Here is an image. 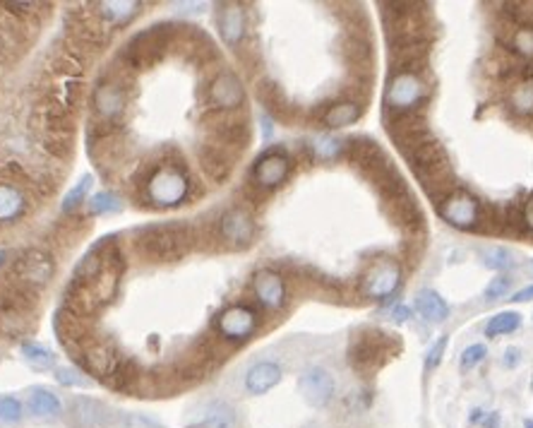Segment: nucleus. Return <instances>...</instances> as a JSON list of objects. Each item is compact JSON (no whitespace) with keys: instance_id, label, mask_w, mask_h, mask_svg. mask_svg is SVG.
I'll return each instance as SVG.
<instances>
[{"instance_id":"nucleus-13","label":"nucleus","mask_w":533,"mask_h":428,"mask_svg":"<svg viewBox=\"0 0 533 428\" xmlns=\"http://www.w3.org/2000/svg\"><path fill=\"white\" fill-rule=\"evenodd\" d=\"M291 156L284 149H267L250 171V183L260 191H274L291 176Z\"/></svg>"},{"instance_id":"nucleus-54","label":"nucleus","mask_w":533,"mask_h":428,"mask_svg":"<svg viewBox=\"0 0 533 428\" xmlns=\"http://www.w3.org/2000/svg\"><path fill=\"white\" fill-rule=\"evenodd\" d=\"M392 317H395V323H406L411 317V308H406V306H396V308L392 310Z\"/></svg>"},{"instance_id":"nucleus-45","label":"nucleus","mask_w":533,"mask_h":428,"mask_svg":"<svg viewBox=\"0 0 533 428\" xmlns=\"http://www.w3.org/2000/svg\"><path fill=\"white\" fill-rule=\"evenodd\" d=\"M485 356H488V347H485V344H471V347H466L464 352H461L459 369L461 370L475 369Z\"/></svg>"},{"instance_id":"nucleus-38","label":"nucleus","mask_w":533,"mask_h":428,"mask_svg":"<svg viewBox=\"0 0 533 428\" xmlns=\"http://www.w3.org/2000/svg\"><path fill=\"white\" fill-rule=\"evenodd\" d=\"M123 210V202L113 191H102L92 195L87 202L89 217H106V214H116Z\"/></svg>"},{"instance_id":"nucleus-21","label":"nucleus","mask_w":533,"mask_h":428,"mask_svg":"<svg viewBox=\"0 0 533 428\" xmlns=\"http://www.w3.org/2000/svg\"><path fill=\"white\" fill-rule=\"evenodd\" d=\"M30 212V198L24 188L10 181H0V227H13Z\"/></svg>"},{"instance_id":"nucleus-37","label":"nucleus","mask_w":533,"mask_h":428,"mask_svg":"<svg viewBox=\"0 0 533 428\" xmlns=\"http://www.w3.org/2000/svg\"><path fill=\"white\" fill-rule=\"evenodd\" d=\"M84 56L77 49H66L60 51L56 58H53V70L63 77H77V75L84 73Z\"/></svg>"},{"instance_id":"nucleus-8","label":"nucleus","mask_w":533,"mask_h":428,"mask_svg":"<svg viewBox=\"0 0 533 428\" xmlns=\"http://www.w3.org/2000/svg\"><path fill=\"white\" fill-rule=\"evenodd\" d=\"M245 99H248L245 85H243L241 75L234 70H219L207 85V103L217 113L241 111L245 106Z\"/></svg>"},{"instance_id":"nucleus-29","label":"nucleus","mask_w":533,"mask_h":428,"mask_svg":"<svg viewBox=\"0 0 533 428\" xmlns=\"http://www.w3.org/2000/svg\"><path fill=\"white\" fill-rule=\"evenodd\" d=\"M30 327V317L22 310V303H0V334L5 337H22Z\"/></svg>"},{"instance_id":"nucleus-16","label":"nucleus","mask_w":533,"mask_h":428,"mask_svg":"<svg viewBox=\"0 0 533 428\" xmlns=\"http://www.w3.org/2000/svg\"><path fill=\"white\" fill-rule=\"evenodd\" d=\"M75 361L80 363L87 376L102 378L106 383L111 373L116 370L118 363H120V356H118L116 347L109 344V342H87L80 354L75 356Z\"/></svg>"},{"instance_id":"nucleus-53","label":"nucleus","mask_w":533,"mask_h":428,"mask_svg":"<svg viewBox=\"0 0 533 428\" xmlns=\"http://www.w3.org/2000/svg\"><path fill=\"white\" fill-rule=\"evenodd\" d=\"M519 361H521V352L514 347H510L507 352H504V366L507 369H514V366H519Z\"/></svg>"},{"instance_id":"nucleus-3","label":"nucleus","mask_w":533,"mask_h":428,"mask_svg":"<svg viewBox=\"0 0 533 428\" xmlns=\"http://www.w3.org/2000/svg\"><path fill=\"white\" fill-rule=\"evenodd\" d=\"M396 349L399 344L392 334L368 327V330L353 334L349 344V363L359 373H370V370L380 369L389 356L396 354Z\"/></svg>"},{"instance_id":"nucleus-19","label":"nucleus","mask_w":533,"mask_h":428,"mask_svg":"<svg viewBox=\"0 0 533 428\" xmlns=\"http://www.w3.org/2000/svg\"><path fill=\"white\" fill-rule=\"evenodd\" d=\"M217 30L221 41L231 49L243 44L248 34V13L241 3H219L217 5Z\"/></svg>"},{"instance_id":"nucleus-14","label":"nucleus","mask_w":533,"mask_h":428,"mask_svg":"<svg viewBox=\"0 0 533 428\" xmlns=\"http://www.w3.org/2000/svg\"><path fill=\"white\" fill-rule=\"evenodd\" d=\"M257 234L255 219L245 207H231L219 217V238L231 248H248Z\"/></svg>"},{"instance_id":"nucleus-33","label":"nucleus","mask_w":533,"mask_h":428,"mask_svg":"<svg viewBox=\"0 0 533 428\" xmlns=\"http://www.w3.org/2000/svg\"><path fill=\"white\" fill-rule=\"evenodd\" d=\"M22 356L24 361L30 363L31 369L39 370V373H46V370L56 369V354H53L51 349L44 347V344H39V342H22Z\"/></svg>"},{"instance_id":"nucleus-44","label":"nucleus","mask_w":533,"mask_h":428,"mask_svg":"<svg viewBox=\"0 0 533 428\" xmlns=\"http://www.w3.org/2000/svg\"><path fill=\"white\" fill-rule=\"evenodd\" d=\"M56 380H58L63 388H89V385H92L87 373L73 369V366H60V369H56Z\"/></svg>"},{"instance_id":"nucleus-36","label":"nucleus","mask_w":533,"mask_h":428,"mask_svg":"<svg viewBox=\"0 0 533 428\" xmlns=\"http://www.w3.org/2000/svg\"><path fill=\"white\" fill-rule=\"evenodd\" d=\"M521 327V316H519L517 310H502V313H495V316L490 317L488 325H485V337L490 340H495L500 334H510L514 330Z\"/></svg>"},{"instance_id":"nucleus-46","label":"nucleus","mask_w":533,"mask_h":428,"mask_svg":"<svg viewBox=\"0 0 533 428\" xmlns=\"http://www.w3.org/2000/svg\"><path fill=\"white\" fill-rule=\"evenodd\" d=\"M510 289H511L510 274H497L495 280H490V284L485 287L483 296H485V301H497V299H502Z\"/></svg>"},{"instance_id":"nucleus-57","label":"nucleus","mask_w":533,"mask_h":428,"mask_svg":"<svg viewBox=\"0 0 533 428\" xmlns=\"http://www.w3.org/2000/svg\"><path fill=\"white\" fill-rule=\"evenodd\" d=\"M8 263V251H0V267Z\"/></svg>"},{"instance_id":"nucleus-47","label":"nucleus","mask_w":533,"mask_h":428,"mask_svg":"<svg viewBox=\"0 0 533 428\" xmlns=\"http://www.w3.org/2000/svg\"><path fill=\"white\" fill-rule=\"evenodd\" d=\"M504 8H510V15L519 27H533V3H507Z\"/></svg>"},{"instance_id":"nucleus-31","label":"nucleus","mask_w":533,"mask_h":428,"mask_svg":"<svg viewBox=\"0 0 533 428\" xmlns=\"http://www.w3.org/2000/svg\"><path fill=\"white\" fill-rule=\"evenodd\" d=\"M103 267H106V258H103V245L99 244L94 245V248H89V251L82 255V260L77 263V267H75L73 280L92 287V284L102 277Z\"/></svg>"},{"instance_id":"nucleus-27","label":"nucleus","mask_w":533,"mask_h":428,"mask_svg":"<svg viewBox=\"0 0 533 428\" xmlns=\"http://www.w3.org/2000/svg\"><path fill=\"white\" fill-rule=\"evenodd\" d=\"M200 164H202V171L207 174L209 181H227L228 174H231V156L227 155V149L221 145H205L200 149Z\"/></svg>"},{"instance_id":"nucleus-48","label":"nucleus","mask_w":533,"mask_h":428,"mask_svg":"<svg viewBox=\"0 0 533 428\" xmlns=\"http://www.w3.org/2000/svg\"><path fill=\"white\" fill-rule=\"evenodd\" d=\"M346 56H349L353 63H368L370 58V46L366 41H360V39H351L349 49H346Z\"/></svg>"},{"instance_id":"nucleus-40","label":"nucleus","mask_w":533,"mask_h":428,"mask_svg":"<svg viewBox=\"0 0 533 428\" xmlns=\"http://www.w3.org/2000/svg\"><path fill=\"white\" fill-rule=\"evenodd\" d=\"M483 265L495 270V272H507V270L517 265V258H514V253L510 248L497 245V248H490V251L483 253Z\"/></svg>"},{"instance_id":"nucleus-11","label":"nucleus","mask_w":533,"mask_h":428,"mask_svg":"<svg viewBox=\"0 0 533 428\" xmlns=\"http://www.w3.org/2000/svg\"><path fill=\"white\" fill-rule=\"evenodd\" d=\"M13 272L24 289L46 287L56 274V260L44 248H30L15 260Z\"/></svg>"},{"instance_id":"nucleus-41","label":"nucleus","mask_w":533,"mask_h":428,"mask_svg":"<svg viewBox=\"0 0 533 428\" xmlns=\"http://www.w3.org/2000/svg\"><path fill=\"white\" fill-rule=\"evenodd\" d=\"M24 416V405L13 395L0 397V426H15Z\"/></svg>"},{"instance_id":"nucleus-9","label":"nucleus","mask_w":533,"mask_h":428,"mask_svg":"<svg viewBox=\"0 0 533 428\" xmlns=\"http://www.w3.org/2000/svg\"><path fill=\"white\" fill-rule=\"evenodd\" d=\"M402 284V267L392 258H378L360 277V291L373 301H387Z\"/></svg>"},{"instance_id":"nucleus-28","label":"nucleus","mask_w":533,"mask_h":428,"mask_svg":"<svg viewBox=\"0 0 533 428\" xmlns=\"http://www.w3.org/2000/svg\"><path fill=\"white\" fill-rule=\"evenodd\" d=\"M363 116V106L359 102H336L332 106H327V111L322 113V123L332 130H339V128L353 126L356 120H360Z\"/></svg>"},{"instance_id":"nucleus-2","label":"nucleus","mask_w":533,"mask_h":428,"mask_svg":"<svg viewBox=\"0 0 533 428\" xmlns=\"http://www.w3.org/2000/svg\"><path fill=\"white\" fill-rule=\"evenodd\" d=\"M145 195L154 207L161 210L183 205L191 195V176L185 171L183 159L156 164L145 181Z\"/></svg>"},{"instance_id":"nucleus-20","label":"nucleus","mask_w":533,"mask_h":428,"mask_svg":"<svg viewBox=\"0 0 533 428\" xmlns=\"http://www.w3.org/2000/svg\"><path fill=\"white\" fill-rule=\"evenodd\" d=\"M253 294L267 310H281L286 306V281L274 270H260L253 277Z\"/></svg>"},{"instance_id":"nucleus-60","label":"nucleus","mask_w":533,"mask_h":428,"mask_svg":"<svg viewBox=\"0 0 533 428\" xmlns=\"http://www.w3.org/2000/svg\"><path fill=\"white\" fill-rule=\"evenodd\" d=\"M531 270H533V263H531Z\"/></svg>"},{"instance_id":"nucleus-5","label":"nucleus","mask_w":533,"mask_h":428,"mask_svg":"<svg viewBox=\"0 0 533 428\" xmlns=\"http://www.w3.org/2000/svg\"><path fill=\"white\" fill-rule=\"evenodd\" d=\"M431 87L418 73L411 70H396L387 80L385 89V109L395 116L418 111V106L428 99Z\"/></svg>"},{"instance_id":"nucleus-7","label":"nucleus","mask_w":533,"mask_h":428,"mask_svg":"<svg viewBox=\"0 0 533 428\" xmlns=\"http://www.w3.org/2000/svg\"><path fill=\"white\" fill-rule=\"evenodd\" d=\"M171 34H173L171 24H161V27L156 24V27H149L142 34H138L130 44L125 46L123 60L128 63V67L139 70V67L152 66L154 60H159L171 44Z\"/></svg>"},{"instance_id":"nucleus-49","label":"nucleus","mask_w":533,"mask_h":428,"mask_svg":"<svg viewBox=\"0 0 533 428\" xmlns=\"http://www.w3.org/2000/svg\"><path fill=\"white\" fill-rule=\"evenodd\" d=\"M447 349V334L445 337H440L438 344L428 352V359H425V370H432L438 369L440 363H442V354H445Z\"/></svg>"},{"instance_id":"nucleus-52","label":"nucleus","mask_w":533,"mask_h":428,"mask_svg":"<svg viewBox=\"0 0 533 428\" xmlns=\"http://www.w3.org/2000/svg\"><path fill=\"white\" fill-rule=\"evenodd\" d=\"M510 301H514V303L533 301V284H529V287H524V289H519V291H514V294H511Z\"/></svg>"},{"instance_id":"nucleus-4","label":"nucleus","mask_w":533,"mask_h":428,"mask_svg":"<svg viewBox=\"0 0 533 428\" xmlns=\"http://www.w3.org/2000/svg\"><path fill=\"white\" fill-rule=\"evenodd\" d=\"M34 130L53 156H66L73 145V113L63 111L53 102L44 103L34 116Z\"/></svg>"},{"instance_id":"nucleus-35","label":"nucleus","mask_w":533,"mask_h":428,"mask_svg":"<svg viewBox=\"0 0 533 428\" xmlns=\"http://www.w3.org/2000/svg\"><path fill=\"white\" fill-rule=\"evenodd\" d=\"M510 109L521 119L533 116V80H521L517 87L510 92Z\"/></svg>"},{"instance_id":"nucleus-18","label":"nucleus","mask_w":533,"mask_h":428,"mask_svg":"<svg viewBox=\"0 0 533 428\" xmlns=\"http://www.w3.org/2000/svg\"><path fill=\"white\" fill-rule=\"evenodd\" d=\"M70 424L75 428H111L113 426V409L102 399L80 395L70 405Z\"/></svg>"},{"instance_id":"nucleus-43","label":"nucleus","mask_w":533,"mask_h":428,"mask_svg":"<svg viewBox=\"0 0 533 428\" xmlns=\"http://www.w3.org/2000/svg\"><path fill=\"white\" fill-rule=\"evenodd\" d=\"M22 39L20 30L13 22H0V58H8L10 53L20 51Z\"/></svg>"},{"instance_id":"nucleus-10","label":"nucleus","mask_w":533,"mask_h":428,"mask_svg":"<svg viewBox=\"0 0 533 428\" xmlns=\"http://www.w3.org/2000/svg\"><path fill=\"white\" fill-rule=\"evenodd\" d=\"M257 310L253 306H245V303H235V306H228L227 310H221L219 317L214 320V327L224 342H248L253 334L257 333Z\"/></svg>"},{"instance_id":"nucleus-34","label":"nucleus","mask_w":533,"mask_h":428,"mask_svg":"<svg viewBox=\"0 0 533 428\" xmlns=\"http://www.w3.org/2000/svg\"><path fill=\"white\" fill-rule=\"evenodd\" d=\"M92 185H94V176H92V174H84V176L67 191V195L63 198V202H60V212L73 214L77 212L84 202H89V191H92Z\"/></svg>"},{"instance_id":"nucleus-51","label":"nucleus","mask_w":533,"mask_h":428,"mask_svg":"<svg viewBox=\"0 0 533 428\" xmlns=\"http://www.w3.org/2000/svg\"><path fill=\"white\" fill-rule=\"evenodd\" d=\"M521 222L526 224V229L533 231V195L524 202V207H521Z\"/></svg>"},{"instance_id":"nucleus-30","label":"nucleus","mask_w":533,"mask_h":428,"mask_svg":"<svg viewBox=\"0 0 533 428\" xmlns=\"http://www.w3.org/2000/svg\"><path fill=\"white\" fill-rule=\"evenodd\" d=\"M416 308L428 323H442L449 317V303L435 289H421L418 291Z\"/></svg>"},{"instance_id":"nucleus-56","label":"nucleus","mask_w":533,"mask_h":428,"mask_svg":"<svg viewBox=\"0 0 533 428\" xmlns=\"http://www.w3.org/2000/svg\"><path fill=\"white\" fill-rule=\"evenodd\" d=\"M483 419H485V416H483V409H475V412L471 414V424H483Z\"/></svg>"},{"instance_id":"nucleus-50","label":"nucleus","mask_w":533,"mask_h":428,"mask_svg":"<svg viewBox=\"0 0 533 428\" xmlns=\"http://www.w3.org/2000/svg\"><path fill=\"white\" fill-rule=\"evenodd\" d=\"M3 8H5V13H13V15H31L41 5L39 3H3Z\"/></svg>"},{"instance_id":"nucleus-17","label":"nucleus","mask_w":533,"mask_h":428,"mask_svg":"<svg viewBox=\"0 0 533 428\" xmlns=\"http://www.w3.org/2000/svg\"><path fill=\"white\" fill-rule=\"evenodd\" d=\"M298 390L307 405L315 406V409H322V406H327L334 399L336 380L327 369L313 366V369L303 370V376L298 378Z\"/></svg>"},{"instance_id":"nucleus-12","label":"nucleus","mask_w":533,"mask_h":428,"mask_svg":"<svg viewBox=\"0 0 533 428\" xmlns=\"http://www.w3.org/2000/svg\"><path fill=\"white\" fill-rule=\"evenodd\" d=\"M438 214L442 222H447L454 229H474L481 222V205L478 200L466 191H457L447 195L442 202H438Z\"/></svg>"},{"instance_id":"nucleus-15","label":"nucleus","mask_w":533,"mask_h":428,"mask_svg":"<svg viewBox=\"0 0 533 428\" xmlns=\"http://www.w3.org/2000/svg\"><path fill=\"white\" fill-rule=\"evenodd\" d=\"M389 135L395 145L404 152V156L413 152L416 147H421L423 142L432 140L431 130H428V123H425L423 116H418V111L413 113H404V116H395V120L387 126Z\"/></svg>"},{"instance_id":"nucleus-25","label":"nucleus","mask_w":533,"mask_h":428,"mask_svg":"<svg viewBox=\"0 0 533 428\" xmlns=\"http://www.w3.org/2000/svg\"><path fill=\"white\" fill-rule=\"evenodd\" d=\"M185 428H241L238 426V416H235L234 406L227 402H212L205 409L195 414V419Z\"/></svg>"},{"instance_id":"nucleus-24","label":"nucleus","mask_w":533,"mask_h":428,"mask_svg":"<svg viewBox=\"0 0 533 428\" xmlns=\"http://www.w3.org/2000/svg\"><path fill=\"white\" fill-rule=\"evenodd\" d=\"M281 378H284V370L279 363L257 361L245 373V390H248V395H267L281 383Z\"/></svg>"},{"instance_id":"nucleus-42","label":"nucleus","mask_w":533,"mask_h":428,"mask_svg":"<svg viewBox=\"0 0 533 428\" xmlns=\"http://www.w3.org/2000/svg\"><path fill=\"white\" fill-rule=\"evenodd\" d=\"M510 46H511V51L517 53V56L531 60L533 58V27H517V30H511Z\"/></svg>"},{"instance_id":"nucleus-39","label":"nucleus","mask_w":533,"mask_h":428,"mask_svg":"<svg viewBox=\"0 0 533 428\" xmlns=\"http://www.w3.org/2000/svg\"><path fill=\"white\" fill-rule=\"evenodd\" d=\"M310 147H313V155L322 159V162H334L346 152L349 145L339 140V138H332V135H322V138H315Z\"/></svg>"},{"instance_id":"nucleus-22","label":"nucleus","mask_w":533,"mask_h":428,"mask_svg":"<svg viewBox=\"0 0 533 428\" xmlns=\"http://www.w3.org/2000/svg\"><path fill=\"white\" fill-rule=\"evenodd\" d=\"M94 8L99 22L111 31L135 20L142 10V3H138V0H106V3H96Z\"/></svg>"},{"instance_id":"nucleus-1","label":"nucleus","mask_w":533,"mask_h":428,"mask_svg":"<svg viewBox=\"0 0 533 428\" xmlns=\"http://www.w3.org/2000/svg\"><path fill=\"white\" fill-rule=\"evenodd\" d=\"M192 241H195V234L188 224H152V227H147L138 234V251L149 260L173 263V260L188 255Z\"/></svg>"},{"instance_id":"nucleus-58","label":"nucleus","mask_w":533,"mask_h":428,"mask_svg":"<svg viewBox=\"0 0 533 428\" xmlns=\"http://www.w3.org/2000/svg\"><path fill=\"white\" fill-rule=\"evenodd\" d=\"M524 428H533V419H526L524 421Z\"/></svg>"},{"instance_id":"nucleus-32","label":"nucleus","mask_w":533,"mask_h":428,"mask_svg":"<svg viewBox=\"0 0 533 428\" xmlns=\"http://www.w3.org/2000/svg\"><path fill=\"white\" fill-rule=\"evenodd\" d=\"M82 87H84V85L80 82V77H63V82L53 87L51 99H49V102H53L56 106H60L63 111L73 113L75 106H77V102H80Z\"/></svg>"},{"instance_id":"nucleus-55","label":"nucleus","mask_w":533,"mask_h":428,"mask_svg":"<svg viewBox=\"0 0 533 428\" xmlns=\"http://www.w3.org/2000/svg\"><path fill=\"white\" fill-rule=\"evenodd\" d=\"M483 428H500V414H488V416L483 419Z\"/></svg>"},{"instance_id":"nucleus-6","label":"nucleus","mask_w":533,"mask_h":428,"mask_svg":"<svg viewBox=\"0 0 533 428\" xmlns=\"http://www.w3.org/2000/svg\"><path fill=\"white\" fill-rule=\"evenodd\" d=\"M130 106V87L123 80H109L99 82L92 94V109L99 120V126L113 128L125 119Z\"/></svg>"},{"instance_id":"nucleus-23","label":"nucleus","mask_w":533,"mask_h":428,"mask_svg":"<svg viewBox=\"0 0 533 428\" xmlns=\"http://www.w3.org/2000/svg\"><path fill=\"white\" fill-rule=\"evenodd\" d=\"M346 155H349L351 164H356L368 178L373 176L375 171H380L382 166H387V156L382 152L373 140H366V138H359V140H351L349 147H346Z\"/></svg>"},{"instance_id":"nucleus-26","label":"nucleus","mask_w":533,"mask_h":428,"mask_svg":"<svg viewBox=\"0 0 533 428\" xmlns=\"http://www.w3.org/2000/svg\"><path fill=\"white\" fill-rule=\"evenodd\" d=\"M27 409L34 419L56 421L63 414V402L49 388H31L30 397H27Z\"/></svg>"},{"instance_id":"nucleus-59","label":"nucleus","mask_w":533,"mask_h":428,"mask_svg":"<svg viewBox=\"0 0 533 428\" xmlns=\"http://www.w3.org/2000/svg\"><path fill=\"white\" fill-rule=\"evenodd\" d=\"M303 428H320V426H317V424H307V426H303Z\"/></svg>"}]
</instances>
